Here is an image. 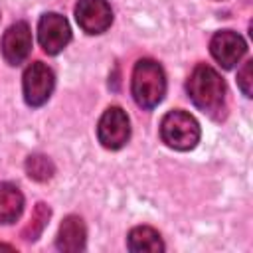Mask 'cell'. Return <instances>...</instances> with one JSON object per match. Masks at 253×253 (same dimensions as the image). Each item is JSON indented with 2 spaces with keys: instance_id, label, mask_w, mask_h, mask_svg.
<instances>
[{
  "instance_id": "cell-1",
  "label": "cell",
  "mask_w": 253,
  "mask_h": 253,
  "mask_svg": "<svg viewBox=\"0 0 253 253\" xmlns=\"http://www.w3.org/2000/svg\"><path fill=\"white\" fill-rule=\"evenodd\" d=\"M186 91L192 103L204 113H217L223 111L225 105V83L221 75L206 63L194 67L192 75L186 81Z\"/></svg>"
},
{
  "instance_id": "cell-2",
  "label": "cell",
  "mask_w": 253,
  "mask_h": 253,
  "mask_svg": "<svg viewBox=\"0 0 253 253\" xmlns=\"http://www.w3.org/2000/svg\"><path fill=\"white\" fill-rule=\"evenodd\" d=\"M130 91L138 107L154 109L166 93V75L154 59H138L132 69Z\"/></svg>"
},
{
  "instance_id": "cell-3",
  "label": "cell",
  "mask_w": 253,
  "mask_h": 253,
  "mask_svg": "<svg viewBox=\"0 0 253 253\" xmlns=\"http://www.w3.org/2000/svg\"><path fill=\"white\" fill-rule=\"evenodd\" d=\"M160 136L174 150H192L200 140V125L190 113L174 109L164 115L160 123Z\"/></svg>"
},
{
  "instance_id": "cell-4",
  "label": "cell",
  "mask_w": 253,
  "mask_h": 253,
  "mask_svg": "<svg viewBox=\"0 0 253 253\" xmlns=\"http://www.w3.org/2000/svg\"><path fill=\"white\" fill-rule=\"evenodd\" d=\"M53 87H55V75L45 63L34 61L32 65L26 67L22 77V89H24V99L30 107H42L51 97Z\"/></svg>"
},
{
  "instance_id": "cell-5",
  "label": "cell",
  "mask_w": 253,
  "mask_h": 253,
  "mask_svg": "<svg viewBox=\"0 0 253 253\" xmlns=\"http://www.w3.org/2000/svg\"><path fill=\"white\" fill-rule=\"evenodd\" d=\"M99 142L109 150H119L128 142L130 136V123L126 113L121 107H109L97 125Z\"/></svg>"
},
{
  "instance_id": "cell-6",
  "label": "cell",
  "mask_w": 253,
  "mask_h": 253,
  "mask_svg": "<svg viewBox=\"0 0 253 253\" xmlns=\"http://www.w3.org/2000/svg\"><path fill=\"white\" fill-rule=\"evenodd\" d=\"M38 40L45 53H59L71 40V28L67 20L57 12H47L40 18L38 24Z\"/></svg>"
},
{
  "instance_id": "cell-7",
  "label": "cell",
  "mask_w": 253,
  "mask_h": 253,
  "mask_svg": "<svg viewBox=\"0 0 253 253\" xmlns=\"http://www.w3.org/2000/svg\"><path fill=\"white\" fill-rule=\"evenodd\" d=\"M75 20L87 34H103L113 22V10L105 0H79L75 4Z\"/></svg>"
},
{
  "instance_id": "cell-8",
  "label": "cell",
  "mask_w": 253,
  "mask_h": 253,
  "mask_svg": "<svg viewBox=\"0 0 253 253\" xmlns=\"http://www.w3.org/2000/svg\"><path fill=\"white\" fill-rule=\"evenodd\" d=\"M210 51H211V57L225 69H231L247 51V45H245V40L237 34V32H231V30H221V32H215L211 42H210Z\"/></svg>"
},
{
  "instance_id": "cell-9",
  "label": "cell",
  "mask_w": 253,
  "mask_h": 253,
  "mask_svg": "<svg viewBox=\"0 0 253 253\" xmlns=\"http://www.w3.org/2000/svg\"><path fill=\"white\" fill-rule=\"evenodd\" d=\"M2 55L10 65H20L32 51V32L26 22L12 24L2 38Z\"/></svg>"
},
{
  "instance_id": "cell-10",
  "label": "cell",
  "mask_w": 253,
  "mask_h": 253,
  "mask_svg": "<svg viewBox=\"0 0 253 253\" xmlns=\"http://www.w3.org/2000/svg\"><path fill=\"white\" fill-rule=\"evenodd\" d=\"M85 241H87V229H85L83 219L79 215H67L61 221L59 231H57V239H55L57 249L69 251V253L83 251Z\"/></svg>"
},
{
  "instance_id": "cell-11",
  "label": "cell",
  "mask_w": 253,
  "mask_h": 253,
  "mask_svg": "<svg viewBox=\"0 0 253 253\" xmlns=\"http://www.w3.org/2000/svg\"><path fill=\"white\" fill-rule=\"evenodd\" d=\"M24 210L22 192L8 182L0 184V223H14Z\"/></svg>"
},
{
  "instance_id": "cell-12",
  "label": "cell",
  "mask_w": 253,
  "mask_h": 253,
  "mask_svg": "<svg viewBox=\"0 0 253 253\" xmlns=\"http://www.w3.org/2000/svg\"><path fill=\"white\" fill-rule=\"evenodd\" d=\"M126 245L130 251L134 253H158L164 251V243L160 239V233L148 225H138L134 229H130Z\"/></svg>"
},
{
  "instance_id": "cell-13",
  "label": "cell",
  "mask_w": 253,
  "mask_h": 253,
  "mask_svg": "<svg viewBox=\"0 0 253 253\" xmlns=\"http://www.w3.org/2000/svg\"><path fill=\"white\" fill-rule=\"evenodd\" d=\"M26 174L36 182H45L55 174V166L45 154H30L26 158Z\"/></svg>"
},
{
  "instance_id": "cell-14",
  "label": "cell",
  "mask_w": 253,
  "mask_h": 253,
  "mask_svg": "<svg viewBox=\"0 0 253 253\" xmlns=\"http://www.w3.org/2000/svg\"><path fill=\"white\" fill-rule=\"evenodd\" d=\"M49 215H51L49 206H45L43 202H40V204L36 206L34 213H32L30 223L24 227L22 237H24L26 241H36V239L42 235V231L45 229V225H47V221H49Z\"/></svg>"
},
{
  "instance_id": "cell-15",
  "label": "cell",
  "mask_w": 253,
  "mask_h": 253,
  "mask_svg": "<svg viewBox=\"0 0 253 253\" xmlns=\"http://www.w3.org/2000/svg\"><path fill=\"white\" fill-rule=\"evenodd\" d=\"M251 83H253V61H245L237 73V85L245 97H251Z\"/></svg>"
},
{
  "instance_id": "cell-16",
  "label": "cell",
  "mask_w": 253,
  "mask_h": 253,
  "mask_svg": "<svg viewBox=\"0 0 253 253\" xmlns=\"http://www.w3.org/2000/svg\"><path fill=\"white\" fill-rule=\"evenodd\" d=\"M0 249H8V251H14V247H10V245H0Z\"/></svg>"
}]
</instances>
